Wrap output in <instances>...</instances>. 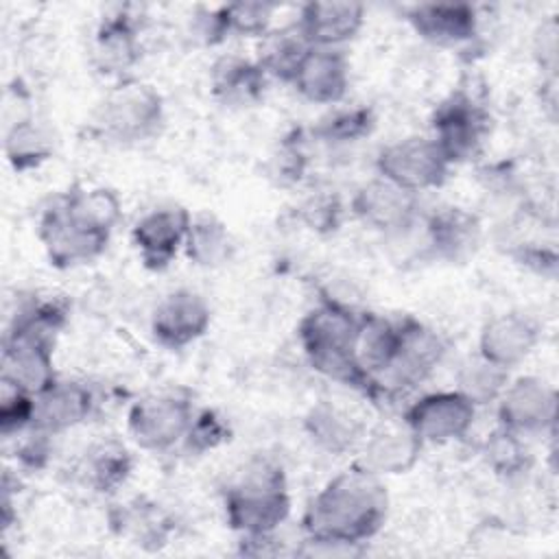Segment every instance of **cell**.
Instances as JSON below:
<instances>
[{
    "mask_svg": "<svg viewBox=\"0 0 559 559\" xmlns=\"http://www.w3.org/2000/svg\"><path fill=\"white\" fill-rule=\"evenodd\" d=\"M304 428L310 441L330 454H343L360 439V426L354 417L328 402H319L310 408Z\"/></svg>",
    "mask_w": 559,
    "mask_h": 559,
    "instance_id": "obj_25",
    "label": "cell"
},
{
    "mask_svg": "<svg viewBox=\"0 0 559 559\" xmlns=\"http://www.w3.org/2000/svg\"><path fill=\"white\" fill-rule=\"evenodd\" d=\"M365 20L358 2H308L299 15V33L314 48H334L352 39Z\"/></svg>",
    "mask_w": 559,
    "mask_h": 559,
    "instance_id": "obj_17",
    "label": "cell"
},
{
    "mask_svg": "<svg viewBox=\"0 0 559 559\" xmlns=\"http://www.w3.org/2000/svg\"><path fill=\"white\" fill-rule=\"evenodd\" d=\"M358 328L360 317L345 304L325 299L301 319L297 334L314 371L341 384L371 391V378L356 360Z\"/></svg>",
    "mask_w": 559,
    "mask_h": 559,
    "instance_id": "obj_2",
    "label": "cell"
},
{
    "mask_svg": "<svg viewBox=\"0 0 559 559\" xmlns=\"http://www.w3.org/2000/svg\"><path fill=\"white\" fill-rule=\"evenodd\" d=\"M485 459L500 474H518L528 465V450L520 441V435L500 426L485 441Z\"/></svg>",
    "mask_w": 559,
    "mask_h": 559,
    "instance_id": "obj_34",
    "label": "cell"
},
{
    "mask_svg": "<svg viewBox=\"0 0 559 559\" xmlns=\"http://www.w3.org/2000/svg\"><path fill=\"white\" fill-rule=\"evenodd\" d=\"M225 513L242 537L273 535L290 513L282 467L264 459L249 463L225 493Z\"/></svg>",
    "mask_w": 559,
    "mask_h": 559,
    "instance_id": "obj_3",
    "label": "cell"
},
{
    "mask_svg": "<svg viewBox=\"0 0 559 559\" xmlns=\"http://www.w3.org/2000/svg\"><path fill=\"white\" fill-rule=\"evenodd\" d=\"M428 245L443 260H465L474 253L480 240V223L474 214L461 207H441L426 223Z\"/></svg>",
    "mask_w": 559,
    "mask_h": 559,
    "instance_id": "obj_21",
    "label": "cell"
},
{
    "mask_svg": "<svg viewBox=\"0 0 559 559\" xmlns=\"http://www.w3.org/2000/svg\"><path fill=\"white\" fill-rule=\"evenodd\" d=\"M476 404L461 391L428 393L413 402L404 415V424L421 439L445 443L461 439L474 424Z\"/></svg>",
    "mask_w": 559,
    "mask_h": 559,
    "instance_id": "obj_8",
    "label": "cell"
},
{
    "mask_svg": "<svg viewBox=\"0 0 559 559\" xmlns=\"http://www.w3.org/2000/svg\"><path fill=\"white\" fill-rule=\"evenodd\" d=\"M114 528L120 535L129 537L131 544L155 550L166 544L170 533V522L157 509V504L135 500L131 504H124L118 511V515L114 518Z\"/></svg>",
    "mask_w": 559,
    "mask_h": 559,
    "instance_id": "obj_27",
    "label": "cell"
},
{
    "mask_svg": "<svg viewBox=\"0 0 559 559\" xmlns=\"http://www.w3.org/2000/svg\"><path fill=\"white\" fill-rule=\"evenodd\" d=\"M408 22L424 39L441 46L467 41L476 33V11L472 4L463 2L415 4L408 11Z\"/></svg>",
    "mask_w": 559,
    "mask_h": 559,
    "instance_id": "obj_19",
    "label": "cell"
},
{
    "mask_svg": "<svg viewBox=\"0 0 559 559\" xmlns=\"http://www.w3.org/2000/svg\"><path fill=\"white\" fill-rule=\"evenodd\" d=\"M386 507L389 498L378 474L358 465L336 474L308 502L304 531L312 539L360 546L380 531Z\"/></svg>",
    "mask_w": 559,
    "mask_h": 559,
    "instance_id": "obj_1",
    "label": "cell"
},
{
    "mask_svg": "<svg viewBox=\"0 0 559 559\" xmlns=\"http://www.w3.org/2000/svg\"><path fill=\"white\" fill-rule=\"evenodd\" d=\"M162 96L146 83L122 81L116 85L98 109V129L118 140L133 142L151 135L162 122Z\"/></svg>",
    "mask_w": 559,
    "mask_h": 559,
    "instance_id": "obj_4",
    "label": "cell"
},
{
    "mask_svg": "<svg viewBox=\"0 0 559 559\" xmlns=\"http://www.w3.org/2000/svg\"><path fill=\"white\" fill-rule=\"evenodd\" d=\"M400 343V323H391L378 314H362L358 338H356V360L362 371L373 380L389 369L395 358Z\"/></svg>",
    "mask_w": 559,
    "mask_h": 559,
    "instance_id": "obj_22",
    "label": "cell"
},
{
    "mask_svg": "<svg viewBox=\"0 0 559 559\" xmlns=\"http://www.w3.org/2000/svg\"><path fill=\"white\" fill-rule=\"evenodd\" d=\"M190 221L183 207H162L142 216L131 234L142 262L153 271L166 269L183 247Z\"/></svg>",
    "mask_w": 559,
    "mask_h": 559,
    "instance_id": "obj_14",
    "label": "cell"
},
{
    "mask_svg": "<svg viewBox=\"0 0 559 559\" xmlns=\"http://www.w3.org/2000/svg\"><path fill=\"white\" fill-rule=\"evenodd\" d=\"M338 214L341 207L336 203V199L330 197H321V199H312L304 205V221L317 229V231H330L336 229L338 225Z\"/></svg>",
    "mask_w": 559,
    "mask_h": 559,
    "instance_id": "obj_37",
    "label": "cell"
},
{
    "mask_svg": "<svg viewBox=\"0 0 559 559\" xmlns=\"http://www.w3.org/2000/svg\"><path fill=\"white\" fill-rule=\"evenodd\" d=\"M52 153L50 138L33 118L15 120L4 135V155L15 170H28L46 162Z\"/></svg>",
    "mask_w": 559,
    "mask_h": 559,
    "instance_id": "obj_29",
    "label": "cell"
},
{
    "mask_svg": "<svg viewBox=\"0 0 559 559\" xmlns=\"http://www.w3.org/2000/svg\"><path fill=\"white\" fill-rule=\"evenodd\" d=\"M376 166L380 177L415 194L441 186L450 170V162L439 144L421 135H411L384 146Z\"/></svg>",
    "mask_w": 559,
    "mask_h": 559,
    "instance_id": "obj_5",
    "label": "cell"
},
{
    "mask_svg": "<svg viewBox=\"0 0 559 559\" xmlns=\"http://www.w3.org/2000/svg\"><path fill=\"white\" fill-rule=\"evenodd\" d=\"M92 411V393L79 382H52L35 395L31 428L44 435H57L81 424Z\"/></svg>",
    "mask_w": 559,
    "mask_h": 559,
    "instance_id": "obj_18",
    "label": "cell"
},
{
    "mask_svg": "<svg viewBox=\"0 0 559 559\" xmlns=\"http://www.w3.org/2000/svg\"><path fill=\"white\" fill-rule=\"evenodd\" d=\"M445 345L441 336L415 319L400 323V343L393 362L384 373L373 380V386L386 380L391 389H404L419 384L443 358ZM371 386V391H373Z\"/></svg>",
    "mask_w": 559,
    "mask_h": 559,
    "instance_id": "obj_11",
    "label": "cell"
},
{
    "mask_svg": "<svg viewBox=\"0 0 559 559\" xmlns=\"http://www.w3.org/2000/svg\"><path fill=\"white\" fill-rule=\"evenodd\" d=\"M290 83L304 98L312 103H338L349 85L347 59L341 50L312 46L299 63Z\"/></svg>",
    "mask_w": 559,
    "mask_h": 559,
    "instance_id": "obj_16",
    "label": "cell"
},
{
    "mask_svg": "<svg viewBox=\"0 0 559 559\" xmlns=\"http://www.w3.org/2000/svg\"><path fill=\"white\" fill-rule=\"evenodd\" d=\"M183 247L188 258L199 266H218L231 255L229 231L214 216H199L190 221Z\"/></svg>",
    "mask_w": 559,
    "mask_h": 559,
    "instance_id": "obj_28",
    "label": "cell"
},
{
    "mask_svg": "<svg viewBox=\"0 0 559 559\" xmlns=\"http://www.w3.org/2000/svg\"><path fill=\"white\" fill-rule=\"evenodd\" d=\"M210 328V306L192 290H175L166 295L151 319L153 336L168 349H179L205 334Z\"/></svg>",
    "mask_w": 559,
    "mask_h": 559,
    "instance_id": "obj_13",
    "label": "cell"
},
{
    "mask_svg": "<svg viewBox=\"0 0 559 559\" xmlns=\"http://www.w3.org/2000/svg\"><path fill=\"white\" fill-rule=\"evenodd\" d=\"M537 341L539 330L533 319L520 312H507L485 323L478 341V354L502 369H511L535 349Z\"/></svg>",
    "mask_w": 559,
    "mask_h": 559,
    "instance_id": "obj_15",
    "label": "cell"
},
{
    "mask_svg": "<svg viewBox=\"0 0 559 559\" xmlns=\"http://www.w3.org/2000/svg\"><path fill=\"white\" fill-rule=\"evenodd\" d=\"M271 4L264 2H238L221 7V15L227 33H245V35H262L271 22Z\"/></svg>",
    "mask_w": 559,
    "mask_h": 559,
    "instance_id": "obj_35",
    "label": "cell"
},
{
    "mask_svg": "<svg viewBox=\"0 0 559 559\" xmlns=\"http://www.w3.org/2000/svg\"><path fill=\"white\" fill-rule=\"evenodd\" d=\"M0 384V432L2 437H11L15 432H22L24 428H31L35 395L4 378Z\"/></svg>",
    "mask_w": 559,
    "mask_h": 559,
    "instance_id": "obj_33",
    "label": "cell"
},
{
    "mask_svg": "<svg viewBox=\"0 0 559 559\" xmlns=\"http://www.w3.org/2000/svg\"><path fill=\"white\" fill-rule=\"evenodd\" d=\"M138 35L129 15H111L100 24L94 44V59L100 72H124L138 61Z\"/></svg>",
    "mask_w": 559,
    "mask_h": 559,
    "instance_id": "obj_23",
    "label": "cell"
},
{
    "mask_svg": "<svg viewBox=\"0 0 559 559\" xmlns=\"http://www.w3.org/2000/svg\"><path fill=\"white\" fill-rule=\"evenodd\" d=\"M194 419L192 402L181 393H155L129 411V432L144 450H168L181 441Z\"/></svg>",
    "mask_w": 559,
    "mask_h": 559,
    "instance_id": "obj_7",
    "label": "cell"
},
{
    "mask_svg": "<svg viewBox=\"0 0 559 559\" xmlns=\"http://www.w3.org/2000/svg\"><path fill=\"white\" fill-rule=\"evenodd\" d=\"M111 231L79 221L57 197L39 218V240L48 260L59 269H70L98 258L109 242Z\"/></svg>",
    "mask_w": 559,
    "mask_h": 559,
    "instance_id": "obj_6",
    "label": "cell"
},
{
    "mask_svg": "<svg viewBox=\"0 0 559 559\" xmlns=\"http://www.w3.org/2000/svg\"><path fill=\"white\" fill-rule=\"evenodd\" d=\"M133 461L127 448L114 439L100 441L92 445L81 465H79V478L94 491L107 493L118 489L131 474Z\"/></svg>",
    "mask_w": 559,
    "mask_h": 559,
    "instance_id": "obj_24",
    "label": "cell"
},
{
    "mask_svg": "<svg viewBox=\"0 0 559 559\" xmlns=\"http://www.w3.org/2000/svg\"><path fill=\"white\" fill-rule=\"evenodd\" d=\"M373 111L369 107H354L323 118L314 127V135L328 142H354L373 129Z\"/></svg>",
    "mask_w": 559,
    "mask_h": 559,
    "instance_id": "obj_32",
    "label": "cell"
},
{
    "mask_svg": "<svg viewBox=\"0 0 559 559\" xmlns=\"http://www.w3.org/2000/svg\"><path fill=\"white\" fill-rule=\"evenodd\" d=\"M354 214L371 229L400 234L417 218V194L408 192L384 177H376L360 186L352 201Z\"/></svg>",
    "mask_w": 559,
    "mask_h": 559,
    "instance_id": "obj_12",
    "label": "cell"
},
{
    "mask_svg": "<svg viewBox=\"0 0 559 559\" xmlns=\"http://www.w3.org/2000/svg\"><path fill=\"white\" fill-rule=\"evenodd\" d=\"M435 142L448 162H463L476 153L487 131V114L465 92L448 96L432 116Z\"/></svg>",
    "mask_w": 559,
    "mask_h": 559,
    "instance_id": "obj_10",
    "label": "cell"
},
{
    "mask_svg": "<svg viewBox=\"0 0 559 559\" xmlns=\"http://www.w3.org/2000/svg\"><path fill=\"white\" fill-rule=\"evenodd\" d=\"M310 48L312 46L304 39L299 28L280 31V33L266 37V41L260 50L258 63L264 72H271L273 76L290 83L299 63L304 61V57Z\"/></svg>",
    "mask_w": 559,
    "mask_h": 559,
    "instance_id": "obj_30",
    "label": "cell"
},
{
    "mask_svg": "<svg viewBox=\"0 0 559 559\" xmlns=\"http://www.w3.org/2000/svg\"><path fill=\"white\" fill-rule=\"evenodd\" d=\"M212 87L227 105H249L262 94L264 70L240 57H223L212 70Z\"/></svg>",
    "mask_w": 559,
    "mask_h": 559,
    "instance_id": "obj_26",
    "label": "cell"
},
{
    "mask_svg": "<svg viewBox=\"0 0 559 559\" xmlns=\"http://www.w3.org/2000/svg\"><path fill=\"white\" fill-rule=\"evenodd\" d=\"M227 435H229V428L223 421V417H218L216 411H201L199 415H194L183 441L188 450L205 452L223 443Z\"/></svg>",
    "mask_w": 559,
    "mask_h": 559,
    "instance_id": "obj_36",
    "label": "cell"
},
{
    "mask_svg": "<svg viewBox=\"0 0 559 559\" xmlns=\"http://www.w3.org/2000/svg\"><path fill=\"white\" fill-rule=\"evenodd\" d=\"M509 369H502L493 362H489L487 358H483L480 354L476 358H469L459 376H456V382H459V389L467 400H472L474 404H487V402H493L500 397L502 389L507 386L509 382Z\"/></svg>",
    "mask_w": 559,
    "mask_h": 559,
    "instance_id": "obj_31",
    "label": "cell"
},
{
    "mask_svg": "<svg viewBox=\"0 0 559 559\" xmlns=\"http://www.w3.org/2000/svg\"><path fill=\"white\" fill-rule=\"evenodd\" d=\"M421 439L404 426H380L371 432L362 450V467L373 474H404L421 452Z\"/></svg>",
    "mask_w": 559,
    "mask_h": 559,
    "instance_id": "obj_20",
    "label": "cell"
},
{
    "mask_svg": "<svg viewBox=\"0 0 559 559\" xmlns=\"http://www.w3.org/2000/svg\"><path fill=\"white\" fill-rule=\"evenodd\" d=\"M557 393L535 376H522L507 384L498 397L500 426L515 432H542L555 424Z\"/></svg>",
    "mask_w": 559,
    "mask_h": 559,
    "instance_id": "obj_9",
    "label": "cell"
}]
</instances>
